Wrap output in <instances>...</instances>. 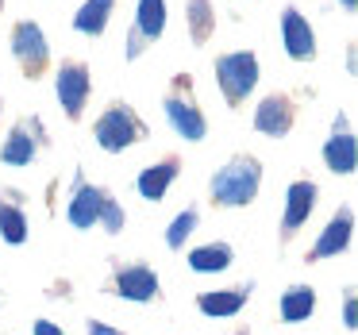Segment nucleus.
Instances as JSON below:
<instances>
[{"instance_id":"1","label":"nucleus","mask_w":358,"mask_h":335,"mask_svg":"<svg viewBox=\"0 0 358 335\" xmlns=\"http://www.w3.org/2000/svg\"><path fill=\"white\" fill-rule=\"evenodd\" d=\"M262 189V162L255 155H235L224 170L212 173L208 193L220 208H247Z\"/></svg>"},{"instance_id":"2","label":"nucleus","mask_w":358,"mask_h":335,"mask_svg":"<svg viewBox=\"0 0 358 335\" xmlns=\"http://www.w3.org/2000/svg\"><path fill=\"white\" fill-rule=\"evenodd\" d=\"M93 139L104 155H124L127 147H139L150 139V127L127 101H112L93 124Z\"/></svg>"},{"instance_id":"3","label":"nucleus","mask_w":358,"mask_h":335,"mask_svg":"<svg viewBox=\"0 0 358 335\" xmlns=\"http://www.w3.org/2000/svg\"><path fill=\"white\" fill-rule=\"evenodd\" d=\"M162 108H166L170 127L185 143H201L204 135H208V116H204L201 104H196L193 73H178V78H170V89H166V97H162Z\"/></svg>"},{"instance_id":"4","label":"nucleus","mask_w":358,"mask_h":335,"mask_svg":"<svg viewBox=\"0 0 358 335\" xmlns=\"http://www.w3.org/2000/svg\"><path fill=\"white\" fill-rule=\"evenodd\" d=\"M258 78H262V70H258L255 50H231V55L216 58V85H220V93H224V101L231 104V108H239V104L255 93Z\"/></svg>"},{"instance_id":"5","label":"nucleus","mask_w":358,"mask_h":335,"mask_svg":"<svg viewBox=\"0 0 358 335\" xmlns=\"http://www.w3.org/2000/svg\"><path fill=\"white\" fill-rule=\"evenodd\" d=\"M12 58L20 62V73H24L27 81H39L43 73L50 70V43L47 35H43V27L35 24V20H20L16 27H12Z\"/></svg>"},{"instance_id":"6","label":"nucleus","mask_w":358,"mask_h":335,"mask_svg":"<svg viewBox=\"0 0 358 335\" xmlns=\"http://www.w3.org/2000/svg\"><path fill=\"white\" fill-rule=\"evenodd\" d=\"M55 93H58V104L70 120H81L85 116V104H89V93H93V73H89L85 62L70 58V62L58 66L55 73Z\"/></svg>"},{"instance_id":"7","label":"nucleus","mask_w":358,"mask_h":335,"mask_svg":"<svg viewBox=\"0 0 358 335\" xmlns=\"http://www.w3.org/2000/svg\"><path fill=\"white\" fill-rule=\"evenodd\" d=\"M162 35H166V0H139V4H135V24H131V31H127L124 58L127 62L143 58V50L155 47Z\"/></svg>"},{"instance_id":"8","label":"nucleus","mask_w":358,"mask_h":335,"mask_svg":"<svg viewBox=\"0 0 358 335\" xmlns=\"http://www.w3.org/2000/svg\"><path fill=\"white\" fill-rule=\"evenodd\" d=\"M47 147V131H43V120H20L16 127L8 131L4 147H0V162L4 166H31L39 158V150Z\"/></svg>"},{"instance_id":"9","label":"nucleus","mask_w":358,"mask_h":335,"mask_svg":"<svg viewBox=\"0 0 358 335\" xmlns=\"http://www.w3.org/2000/svg\"><path fill=\"white\" fill-rule=\"evenodd\" d=\"M112 289H116V297H124L131 304H147V301H158L162 281H158V273L147 262H127V266H116Z\"/></svg>"},{"instance_id":"10","label":"nucleus","mask_w":358,"mask_h":335,"mask_svg":"<svg viewBox=\"0 0 358 335\" xmlns=\"http://www.w3.org/2000/svg\"><path fill=\"white\" fill-rule=\"evenodd\" d=\"M296 124V104L289 93H270L262 97V104L255 108V131L270 135V139H285Z\"/></svg>"},{"instance_id":"11","label":"nucleus","mask_w":358,"mask_h":335,"mask_svg":"<svg viewBox=\"0 0 358 335\" xmlns=\"http://www.w3.org/2000/svg\"><path fill=\"white\" fill-rule=\"evenodd\" d=\"M316 197H320V185L308 178L293 181V185L285 189V216H281V239L285 243L308 224V216L316 212Z\"/></svg>"},{"instance_id":"12","label":"nucleus","mask_w":358,"mask_h":335,"mask_svg":"<svg viewBox=\"0 0 358 335\" xmlns=\"http://www.w3.org/2000/svg\"><path fill=\"white\" fill-rule=\"evenodd\" d=\"M281 47H285V55L293 62H312L316 58V31L293 4L281 8Z\"/></svg>"},{"instance_id":"13","label":"nucleus","mask_w":358,"mask_h":335,"mask_svg":"<svg viewBox=\"0 0 358 335\" xmlns=\"http://www.w3.org/2000/svg\"><path fill=\"white\" fill-rule=\"evenodd\" d=\"M324 162H327V170L339 173V178H350V173H355L358 143H355V135H350L347 116H343V112L335 116V124H331V139L324 143Z\"/></svg>"},{"instance_id":"14","label":"nucleus","mask_w":358,"mask_h":335,"mask_svg":"<svg viewBox=\"0 0 358 335\" xmlns=\"http://www.w3.org/2000/svg\"><path fill=\"white\" fill-rule=\"evenodd\" d=\"M101 197H104V189L101 185H89L85 173H78V178H73L70 204H66V220H70L78 231L96 227V216H101Z\"/></svg>"},{"instance_id":"15","label":"nucleus","mask_w":358,"mask_h":335,"mask_svg":"<svg viewBox=\"0 0 358 335\" xmlns=\"http://www.w3.org/2000/svg\"><path fill=\"white\" fill-rule=\"evenodd\" d=\"M178 173H181V158H178V155H166V158H158V162H150L147 170H139L135 189H139L143 201L158 204L166 193H170L173 181H178Z\"/></svg>"},{"instance_id":"16","label":"nucleus","mask_w":358,"mask_h":335,"mask_svg":"<svg viewBox=\"0 0 358 335\" xmlns=\"http://www.w3.org/2000/svg\"><path fill=\"white\" fill-rule=\"evenodd\" d=\"M350 235H355V212H350V208H339L331 220H327L324 231H320L316 247L308 250V262H320V258L343 255V250L350 247Z\"/></svg>"},{"instance_id":"17","label":"nucleus","mask_w":358,"mask_h":335,"mask_svg":"<svg viewBox=\"0 0 358 335\" xmlns=\"http://www.w3.org/2000/svg\"><path fill=\"white\" fill-rule=\"evenodd\" d=\"M250 281L247 285H231V289H212V293H201L196 297V308L204 316H216V320H227V316H239L243 304L250 301Z\"/></svg>"},{"instance_id":"18","label":"nucleus","mask_w":358,"mask_h":335,"mask_svg":"<svg viewBox=\"0 0 358 335\" xmlns=\"http://www.w3.org/2000/svg\"><path fill=\"white\" fill-rule=\"evenodd\" d=\"M0 239L8 243V247H24L27 243V212L16 201L12 189L0 193Z\"/></svg>"},{"instance_id":"19","label":"nucleus","mask_w":358,"mask_h":335,"mask_svg":"<svg viewBox=\"0 0 358 335\" xmlns=\"http://www.w3.org/2000/svg\"><path fill=\"white\" fill-rule=\"evenodd\" d=\"M235 262L231 243H204V247L189 250V270L193 273H224Z\"/></svg>"},{"instance_id":"20","label":"nucleus","mask_w":358,"mask_h":335,"mask_svg":"<svg viewBox=\"0 0 358 335\" xmlns=\"http://www.w3.org/2000/svg\"><path fill=\"white\" fill-rule=\"evenodd\" d=\"M185 27L193 47H204V43L216 35V4L212 0H189L185 4Z\"/></svg>"},{"instance_id":"21","label":"nucleus","mask_w":358,"mask_h":335,"mask_svg":"<svg viewBox=\"0 0 358 335\" xmlns=\"http://www.w3.org/2000/svg\"><path fill=\"white\" fill-rule=\"evenodd\" d=\"M312 312H316V289L312 285H289L285 293H281L278 316L285 320V324H301V320L312 316Z\"/></svg>"},{"instance_id":"22","label":"nucleus","mask_w":358,"mask_h":335,"mask_svg":"<svg viewBox=\"0 0 358 335\" xmlns=\"http://www.w3.org/2000/svg\"><path fill=\"white\" fill-rule=\"evenodd\" d=\"M112 8H116V0H85V4L78 8V16H73V31H78V35H89V39L104 35Z\"/></svg>"},{"instance_id":"23","label":"nucleus","mask_w":358,"mask_h":335,"mask_svg":"<svg viewBox=\"0 0 358 335\" xmlns=\"http://www.w3.org/2000/svg\"><path fill=\"white\" fill-rule=\"evenodd\" d=\"M196 224H201V212H196V208H185L181 216H173L170 231H166V247H170V250H181V247H185V239L196 231Z\"/></svg>"},{"instance_id":"24","label":"nucleus","mask_w":358,"mask_h":335,"mask_svg":"<svg viewBox=\"0 0 358 335\" xmlns=\"http://www.w3.org/2000/svg\"><path fill=\"white\" fill-rule=\"evenodd\" d=\"M96 224H101L108 235H120V231H124V224H127L124 204H120L116 197L108 193V189H104V197H101V216H96Z\"/></svg>"},{"instance_id":"25","label":"nucleus","mask_w":358,"mask_h":335,"mask_svg":"<svg viewBox=\"0 0 358 335\" xmlns=\"http://www.w3.org/2000/svg\"><path fill=\"white\" fill-rule=\"evenodd\" d=\"M343 327H347V332H355V327H358V304H355V289H347V293H343Z\"/></svg>"},{"instance_id":"26","label":"nucleus","mask_w":358,"mask_h":335,"mask_svg":"<svg viewBox=\"0 0 358 335\" xmlns=\"http://www.w3.org/2000/svg\"><path fill=\"white\" fill-rule=\"evenodd\" d=\"M85 335H124V332H120V327H112V324H104V320H89Z\"/></svg>"},{"instance_id":"27","label":"nucleus","mask_w":358,"mask_h":335,"mask_svg":"<svg viewBox=\"0 0 358 335\" xmlns=\"http://www.w3.org/2000/svg\"><path fill=\"white\" fill-rule=\"evenodd\" d=\"M31 335H66V332H62V327L55 324V320H35Z\"/></svg>"},{"instance_id":"28","label":"nucleus","mask_w":358,"mask_h":335,"mask_svg":"<svg viewBox=\"0 0 358 335\" xmlns=\"http://www.w3.org/2000/svg\"><path fill=\"white\" fill-rule=\"evenodd\" d=\"M339 8H343V12H355V8H358V0H339Z\"/></svg>"},{"instance_id":"29","label":"nucleus","mask_w":358,"mask_h":335,"mask_svg":"<svg viewBox=\"0 0 358 335\" xmlns=\"http://www.w3.org/2000/svg\"><path fill=\"white\" fill-rule=\"evenodd\" d=\"M0 12H4V0H0Z\"/></svg>"},{"instance_id":"30","label":"nucleus","mask_w":358,"mask_h":335,"mask_svg":"<svg viewBox=\"0 0 358 335\" xmlns=\"http://www.w3.org/2000/svg\"><path fill=\"white\" fill-rule=\"evenodd\" d=\"M0 108H4V104H0Z\"/></svg>"}]
</instances>
